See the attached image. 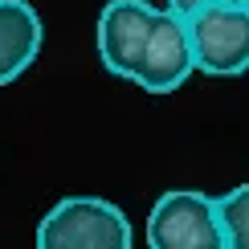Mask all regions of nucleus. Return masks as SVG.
<instances>
[{
  "instance_id": "obj_4",
  "label": "nucleus",
  "mask_w": 249,
  "mask_h": 249,
  "mask_svg": "<svg viewBox=\"0 0 249 249\" xmlns=\"http://www.w3.org/2000/svg\"><path fill=\"white\" fill-rule=\"evenodd\" d=\"M192 45H188V25L172 13H155V25L147 33V45L139 53L135 66V82H139L147 94H172L180 90L192 74Z\"/></svg>"
},
{
  "instance_id": "obj_8",
  "label": "nucleus",
  "mask_w": 249,
  "mask_h": 249,
  "mask_svg": "<svg viewBox=\"0 0 249 249\" xmlns=\"http://www.w3.org/2000/svg\"><path fill=\"white\" fill-rule=\"evenodd\" d=\"M204 4H213V0H168V8L163 13H172V17H180V20H188V17H196Z\"/></svg>"
},
{
  "instance_id": "obj_2",
  "label": "nucleus",
  "mask_w": 249,
  "mask_h": 249,
  "mask_svg": "<svg viewBox=\"0 0 249 249\" xmlns=\"http://www.w3.org/2000/svg\"><path fill=\"white\" fill-rule=\"evenodd\" d=\"M188 25L192 66L213 78H233L249 70V8L233 4H204Z\"/></svg>"
},
{
  "instance_id": "obj_1",
  "label": "nucleus",
  "mask_w": 249,
  "mask_h": 249,
  "mask_svg": "<svg viewBox=\"0 0 249 249\" xmlns=\"http://www.w3.org/2000/svg\"><path fill=\"white\" fill-rule=\"evenodd\" d=\"M37 249H131V221L115 200L61 196L37 225Z\"/></svg>"
},
{
  "instance_id": "obj_3",
  "label": "nucleus",
  "mask_w": 249,
  "mask_h": 249,
  "mask_svg": "<svg viewBox=\"0 0 249 249\" xmlns=\"http://www.w3.org/2000/svg\"><path fill=\"white\" fill-rule=\"evenodd\" d=\"M147 249H225L213 196L172 188L151 204Z\"/></svg>"
},
{
  "instance_id": "obj_6",
  "label": "nucleus",
  "mask_w": 249,
  "mask_h": 249,
  "mask_svg": "<svg viewBox=\"0 0 249 249\" xmlns=\"http://www.w3.org/2000/svg\"><path fill=\"white\" fill-rule=\"evenodd\" d=\"M45 25L29 0H0V86L17 82L41 53Z\"/></svg>"
},
{
  "instance_id": "obj_5",
  "label": "nucleus",
  "mask_w": 249,
  "mask_h": 249,
  "mask_svg": "<svg viewBox=\"0 0 249 249\" xmlns=\"http://www.w3.org/2000/svg\"><path fill=\"white\" fill-rule=\"evenodd\" d=\"M160 8L147 0H107L98 13V57L115 78H135Z\"/></svg>"
},
{
  "instance_id": "obj_7",
  "label": "nucleus",
  "mask_w": 249,
  "mask_h": 249,
  "mask_svg": "<svg viewBox=\"0 0 249 249\" xmlns=\"http://www.w3.org/2000/svg\"><path fill=\"white\" fill-rule=\"evenodd\" d=\"M216 221H221L225 249H249V184H237L216 196Z\"/></svg>"
},
{
  "instance_id": "obj_9",
  "label": "nucleus",
  "mask_w": 249,
  "mask_h": 249,
  "mask_svg": "<svg viewBox=\"0 0 249 249\" xmlns=\"http://www.w3.org/2000/svg\"><path fill=\"white\" fill-rule=\"evenodd\" d=\"M213 4H233V8H249V0H213Z\"/></svg>"
}]
</instances>
